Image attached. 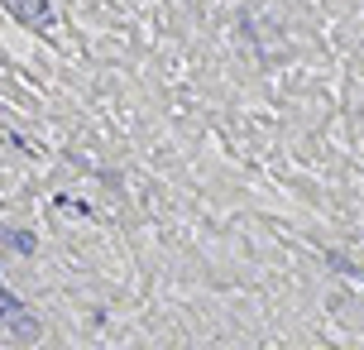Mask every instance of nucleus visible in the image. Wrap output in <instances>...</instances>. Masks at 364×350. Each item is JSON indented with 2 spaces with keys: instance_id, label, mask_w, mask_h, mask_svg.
<instances>
[{
  "instance_id": "7ed1b4c3",
  "label": "nucleus",
  "mask_w": 364,
  "mask_h": 350,
  "mask_svg": "<svg viewBox=\"0 0 364 350\" xmlns=\"http://www.w3.org/2000/svg\"><path fill=\"white\" fill-rule=\"evenodd\" d=\"M0 240L10 245V249H20V254H34V235H29V231H10V226H0Z\"/></svg>"
},
{
  "instance_id": "f03ea898",
  "label": "nucleus",
  "mask_w": 364,
  "mask_h": 350,
  "mask_svg": "<svg viewBox=\"0 0 364 350\" xmlns=\"http://www.w3.org/2000/svg\"><path fill=\"white\" fill-rule=\"evenodd\" d=\"M5 5H10V15H15V20H25L29 29H48L53 25L48 0H5Z\"/></svg>"
},
{
  "instance_id": "f257e3e1",
  "label": "nucleus",
  "mask_w": 364,
  "mask_h": 350,
  "mask_svg": "<svg viewBox=\"0 0 364 350\" xmlns=\"http://www.w3.org/2000/svg\"><path fill=\"white\" fill-rule=\"evenodd\" d=\"M0 326L10 336H20V341H39V317L15 293H5V288H0Z\"/></svg>"
}]
</instances>
